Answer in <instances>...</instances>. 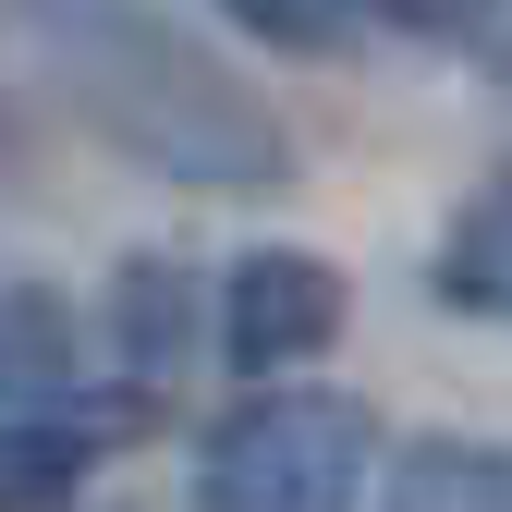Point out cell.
I'll return each instance as SVG.
<instances>
[{
	"mask_svg": "<svg viewBox=\"0 0 512 512\" xmlns=\"http://www.w3.org/2000/svg\"><path fill=\"white\" fill-rule=\"evenodd\" d=\"M135 427V403H13L0 415V512H61L86 476H98V452Z\"/></svg>",
	"mask_w": 512,
	"mask_h": 512,
	"instance_id": "277c9868",
	"label": "cell"
},
{
	"mask_svg": "<svg viewBox=\"0 0 512 512\" xmlns=\"http://www.w3.org/2000/svg\"><path fill=\"white\" fill-rule=\"evenodd\" d=\"M391 512H512V464L476 439H415L391 476Z\"/></svg>",
	"mask_w": 512,
	"mask_h": 512,
	"instance_id": "52a82bcc",
	"label": "cell"
},
{
	"mask_svg": "<svg viewBox=\"0 0 512 512\" xmlns=\"http://www.w3.org/2000/svg\"><path fill=\"white\" fill-rule=\"evenodd\" d=\"M220 25L269 37V49H342L354 37V0H220Z\"/></svg>",
	"mask_w": 512,
	"mask_h": 512,
	"instance_id": "9c48e42d",
	"label": "cell"
},
{
	"mask_svg": "<svg viewBox=\"0 0 512 512\" xmlns=\"http://www.w3.org/2000/svg\"><path fill=\"white\" fill-rule=\"evenodd\" d=\"M378 13H391V25H415V37H464L488 0H378Z\"/></svg>",
	"mask_w": 512,
	"mask_h": 512,
	"instance_id": "30bf717a",
	"label": "cell"
},
{
	"mask_svg": "<svg viewBox=\"0 0 512 512\" xmlns=\"http://www.w3.org/2000/svg\"><path fill=\"white\" fill-rule=\"evenodd\" d=\"M110 330L135 342V366H171L183 354V281L171 269H135V281L110 293Z\"/></svg>",
	"mask_w": 512,
	"mask_h": 512,
	"instance_id": "ba28073f",
	"label": "cell"
},
{
	"mask_svg": "<svg viewBox=\"0 0 512 512\" xmlns=\"http://www.w3.org/2000/svg\"><path fill=\"white\" fill-rule=\"evenodd\" d=\"M330 330H342V269L330 256H305V244L232 256V281H220V366L269 378V366L330 354Z\"/></svg>",
	"mask_w": 512,
	"mask_h": 512,
	"instance_id": "3957f363",
	"label": "cell"
},
{
	"mask_svg": "<svg viewBox=\"0 0 512 512\" xmlns=\"http://www.w3.org/2000/svg\"><path fill=\"white\" fill-rule=\"evenodd\" d=\"M439 293H452L464 317H500V330H512V171L464 196L452 244H439Z\"/></svg>",
	"mask_w": 512,
	"mask_h": 512,
	"instance_id": "5b68a950",
	"label": "cell"
},
{
	"mask_svg": "<svg viewBox=\"0 0 512 512\" xmlns=\"http://www.w3.org/2000/svg\"><path fill=\"white\" fill-rule=\"evenodd\" d=\"M366 500V403L342 391H269L208 427L196 512H354Z\"/></svg>",
	"mask_w": 512,
	"mask_h": 512,
	"instance_id": "7a4b0ae2",
	"label": "cell"
},
{
	"mask_svg": "<svg viewBox=\"0 0 512 512\" xmlns=\"http://www.w3.org/2000/svg\"><path fill=\"white\" fill-rule=\"evenodd\" d=\"M61 378H74V305L61 293H0V415L61 403Z\"/></svg>",
	"mask_w": 512,
	"mask_h": 512,
	"instance_id": "8992f818",
	"label": "cell"
},
{
	"mask_svg": "<svg viewBox=\"0 0 512 512\" xmlns=\"http://www.w3.org/2000/svg\"><path fill=\"white\" fill-rule=\"evenodd\" d=\"M49 25H61V74H74V98H86V122L110 147L159 159L171 183H281V122L183 25L135 13V0H122V13L110 0H74V13H49Z\"/></svg>",
	"mask_w": 512,
	"mask_h": 512,
	"instance_id": "6da1fadb",
	"label": "cell"
}]
</instances>
